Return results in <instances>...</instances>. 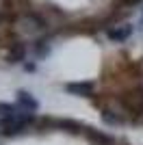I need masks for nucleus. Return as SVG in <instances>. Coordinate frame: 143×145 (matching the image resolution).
<instances>
[{
	"label": "nucleus",
	"mask_w": 143,
	"mask_h": 145,
	"mask_svg": "<svg viewBox=\"0 0 143 145\" xmlns=\"http://www.w3.org/2000/svg\"><path fill=\"white\" fill-rule=\"evenodd\" d=\"M35 119H37V115L24 113L20 108L15 115L0 117V137H5V139H20V137L28 134L35 128Z\"/></svg>",
	"instance_id": "obj_1"
},
{
	"label": "nucleus",
	"mask_w": 143,
	"mask_h": 145,
	"mask_svg": "<svg viewBox=\"0 0 143 145\" xmlns=\"http://www.w3.org/2000/svg\"><path fill=\"white\" fill-rule=\"evenodd\" d=\"M61 89L74 97H93L95 82L93 80H72V82H63Z\"/></svg>",
	"instance_id": "obj_2"
},
{
	"label": "nucleus",
	"mask_w": 143,
	"mask_h": 145,
	"mask_svg": "<svg viewBox=\"0 0 143 145\" xmlns=\"http://www.w3.org/2000/svg\"><path fill=\"white\" fill-rule=\"evenodd\" d=\"M80 137H85L91 145H117V139H115L113 134L104 132V130H98L93 126H87V123H85Z\"/></svg>",
	"instance_id": "obj_3"
},
{
	"label": "nucleus",
	"mask_w": 143,
	"mask_h": 145,
	"mask_svg": "<svg viewBox=\"0 0 143 145\" xmlns=\"http://www.w3.org/2000/svg\"><path fill=\"white\" fill-rule=\"evenodd\" d=\"M15 106L24 113H39V100L35 97V93H30L28 89H18L15 91Z\"/></svg>",
	"instance_id": "obj_4"
},
{
	"label": "nucleus",
	"mask_w": 143,
	"mask_h": 145,
	"mask_svg": "<svg viewBox=\"0 0 143 145\" xmlns=\"http://www.w3.org/2000/svg\"><path fill=\"white\" fill-rule=\"evenodd\" d=\"M100 119H102V123L108 126V128H119V126H128V123H130L124 113H119V110H115V108H108V106H102L100 108Z\"/></svg>",
	"instance_id": "obj_5"
},
{
	"label": "nucleus",
	"mask_w": 143,
	"mask_h": 145,
	"mask_svg": "<svg viewBox=\"0 0 143 145\" xmlns=\"http://www.w3.org/2000/svg\"><path fill=\"white\" fill-rule=\"evenodd\" d=\"M26 54H28V48H26L24 41H11L5 59H7V63H11V65H24V63H26Z\"/></svg>",
	"instance_id": "obj_6"
},
{
	"label": "nucleus",
	"mask_w": 143,
	"mask_h": 145,
	"mask_svg": "<svg viewBox=\"0 0 143 145\" xmlns=\"http://www.w3.org/2000/svg\"><path fill=\"white\" fill-rule=\"evenodd\" d=\"M130 35H132V24H119L106 30L108 41H113V43H124Z\"/></svg>",
	"instance_id": "obj_7"
},
{
	"label": "nucleus",
	"mask_w": 143,
	"mask_h": 145,
	"mask_svg": "<svg viewBox=\"0 0 143 145\" xmlns=\"http://www.w3.org/2000/svg\"><path fill=\"white\" fill-rule=\"evenodd\" d=\"M30 50H33V56H35L37 61H43L46 56H50V52H52V41H50V37H39V39H35Z\"/></svg>",
	"instance_id": "obj_8"
},
{
	"label": "nucleus",
	"mask_w": 143,
	"mask_h": 145,
	"mask_svg": "<svg viewBox=\"0 0 143 145\" xmlns=\"http://www.w3.org/2000/svg\"><path fill=\"white\" fill-rule=\"evenodd\" d=\"M15 113H18L15 102H5V100H0V117H9V115H15Z\"/></svg>",
	"instance_id": "obj_9"
},
{
	"label": "nucleus",
	"mask_w": 143,
	"mask_h": 145,
	"mask_svg": "<svg viewBox=\"0 0 143 145\" xmlns=\"http://www.w3.org/2000/svg\"><path fill=\"white\" fill-rule=\"evenodd\" d=\"M24 72L26 74H35L37 72V63H24Z\"/></svg>",
	"instance_id": "obj_10"
},
{
	"label": "nucleus",
	"mask_w": 143,
	"mask_h": 145,
	"mask_svg": "<svg viewBox=\"0 0 143 145\" xmlns=\"http://www.w3.org/2000/svg\"><path fill=\"white\" fill-rule=\"evenodd\" d=\"M119 2H121L124 7H137L139 2H141V0H119Z\"/></svg>",
	"instance_id": "obj_11"
}]
</instances>
